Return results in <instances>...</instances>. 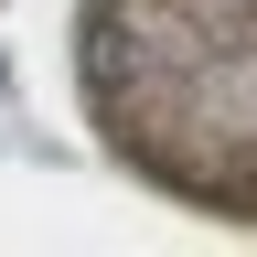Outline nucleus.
Masks as SVG:
<instances>
[{"label": "nucleus", "instance_id": "f257e3e1", "mask_svg": "<svg viewBox=\"0 0 257 257\" xmlns=\"http://www.w3.org/2000/svg\"><path fill=\"white\" fill-rule=\"evenodd\" d=\"M75 86L140 182L257 225V0H86Z\"/></svg>", "mask_w": 257, "mask_h": 257}]
</instances>
